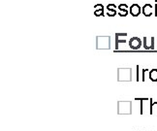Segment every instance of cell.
Instances as JSON below:
<instances>
[{"label": "cell", "instance_id": "cell-2", "mask_svg": "<svg viewBox=\"0 0 157 131\" xmlns=\"http://www.w3.org/2000/svg\"><path fill=\"white\" fill-rule=\"evenodd\" d=\"M118 80L121 82H128L132 80V70L130 68H119L118 70Z\"/></svg>", "mask_w": 157, "mask_h": 131}, {"label": "cell", "instance_id": "cell-12", "mask_svg": "<svg viewBox=\"0 0 157 131\" xmlns=\"http://www.w3.org/2000/svg\"><path fill=\"white\" fill-rule=\"evenodd\" d=\"M149 79L152 82H157V69H152L149 71Z\"/></svg>", "mask_w": 157, "mask_h": 131}, {"label": "cell", "instance_id": "cell-15", "mask_svg": "<svg viewBox=\"0 0 157 131\" xmlns=\"http://www.w3.org/2000/svg\"><path fill=\"white\" fill-rule=\"evenodd\" d=\"M116 6L115 4H109L107 6V10H112V9H115Z\"/></svg>", "mask_w": 157, "mask_h": 131}, {"label": "cell", "instance_id": "cell-13", "mask_svg": "<svg viewBox=\"0 0 157 131\" xmlns=\"http://www.w3.org/2000/svg\"><path fill=\"white\" fill-rule=\"evenodd\" d=\"M150 115H156L157 116V102H153L151 104V108H150Z\"/></svg>", "mask_w": 157, "mask_h": 131}, {"label": "cell", "instance_id": "cell-5", "mask_svg": "<svg viewBox=\"0 0 157 131\" xmlns=\"http://www.w3.org/2000/svg\"><path fill=\"white\" fill-rule=\"evenodd\" d=\"M142 47V41L138 37H133L129 40V48L132 50H139Z\"/></svg>", "mask_w": 157, "mask_h": 131}, {"label": "cell", "instance_id": "cell-9", "mask_svg": "<svg viewBox=\"0 0 157 131\" xmlns=\"http://www.w3.org/2000/svg\"><path fill=\"white\" fill-rule=\"evenodd\" d=\"M118 10L120 17H126L128 15V6L126 4H120L118 6Z\"/></svg>", "mask_w": 157, "mask_h": 131}, {"label": "cell", "instance_id": "cell-10", "mask_svg": "<svg viewBox=\"0 0 157 131\" xmlns=\"http://www.w3.org/2000/svg\"><path fill=\"white\" fill-rule=\"evenodd\" d=\"M95 8V12L94 15L96 17H100V16H104V6L102 4H97L94 6Z\"/></svg>", "mask_w": 157, "mask_h": 131}, {"label": "cell", "instance_id": "cell-4", "mask_svg": "<svg viewBox=\"0 0 157 131\" xmlns=\"http://www.w3.org/2000/svg\"><path fill=\"white\" fill-rule=\"evenodd\" d=\"M141 100V114H150V108H151V100L148 98H142V99H136Z\"/></svg>", "mask_w": 157, "mask_h": 131}, {"label": "cell", "instance_id": "cell-6", "mask_svg": "<svg viewBox=\"0 0 157 131\" xmlns=\"http://www.w3.org/2000/svg\"><path fill=\"white\" fill-rule=\"evenodd\" d=\"M143 48L146 50H153L154 49V38H143Z\"/></svg>", "mask_w": 157, "mask_h": 131}, {"label": "cell", "instance_id": "cell-16", "mask_svg": "<svg viewBox=\"0 0 157 131\" xmlns=\"http://www.w3.org/2000/svg\"><path fill=\"white\" fill-rule=\"evenodd\" d=\"M146 72H148V69H143V81H145V73Z\"/></svg>", "mask_w": 157, "mask_h": 131}, {"label": "cell", "instance_id": "cell-11", "mask_svg": "<svg viewBox=\"0 0 157 131\" xmlns=\"http://www.w3.org/2000/svg\"><path fill=\"white\" fill-rule=\"evenodd\" d=\"M125 35H127L126 33H123V34H116L115 35V40H116V49L118 48V44L119 43H122V44H124L126 43V39L125 38H122V37H124Z\"/></svg>", "mask_w": 157, "mask_h": 131}, {"label": "cell", "instance_id": "cell-1", "mask_svg": "<svg viewBox=\"0 0 157 131\" xmlns=\"http://www.w3.org/2000/svg\"><path fill=\"white\" fill-rule=\"evenodd\" d=\"M96 48L99 50H109L111 48V38L109 36H98L96 39Z\"/></svg>", "mask_w": 157, "mask_h": 131}, {"label": "cell", "instance_id": "cell-3", "mask_svg": "<svg viewBox=\"0 0 157 131\" xmlns=\"http://www.w3.org/2000/svg\"><path fill=\"white\" fill-rule=\"evenodd\" d=\"M118 114L122 115H128L131 114V101H119L118 103Z\"/></svg>", "mask_w": 157, "mask_h": 131}, {"label": "cell", "instance_id": "cell-7", "mask_svg": "<svg viewBox=\"0 0 157 131\" xmlns=\"http://www.w3.org/2000/svg\"><path fill=\"white\" fill-rule=\"evenodd\" d=\"M142 11H143V14L145 15L146 17H150V16H152V14H153L154 8L152 7L151 4H145V5H143V9H142Z\"/></svg>", "mask_w": 157, "mask_h": 131}, {"label": "cell", "instance_id": "cell-14", "mask_svg": "<svg viewBox=\"0 0 157 131\" xmlns=\"http://www.w3.org/2000/svg\"><path fill=\"white\" fill-rule=\"evenodd\" d=\"M107 15L109 17H115L116 15V11L115 9H112V10H108V13H107Z\"/></svg>", "mask_w": 157, "mask_h": 131}, {"label": "cell", "instance_id": "cell-8", "mask_svg": "<svg viewBox=\"0 0 157 131\" xmlns=\"http://www.w3.org/2000/svg\"><path fill=\"white\" fill-rule=\"evenodd\" d=\"M141 7L138 4H133L131 5V7L129 9V12L133 17H138L140 14H141Z\"/></svg>", "mask_w": 157, "mask_h": 131}]
</instances>
